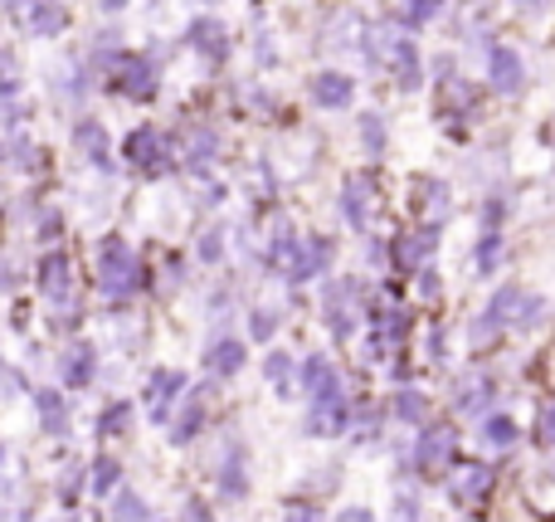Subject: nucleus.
I'll use <instances>...</instances> for the list:
<instances>
[{"mask_svg":"<svg viewBox=\"0 0 555 522\" xmlns=\"http://www.w3.org/2000/svg\"><path fill=\"white\" fill-rule=\"evenodd\" d=\"M492 484H498V474H492L488 464H453L449 474H443L449 504L463 508V513H478V508L492 498Z\"/></svg>","mask_w":555,"mask_h":522,"instance_id":"nucleus-1","label":"nucleus"},{"mask_svg":"<svg viewBox=\"0 0 555 522\" xmlns=\"http://www.w3.org/2000/svg\"><path fill=\"white\" fill-rule=\"evenodd\" d=\"M453 455H459L453 425H429L420 435V449H414V469H420L424 479H443L453 469Z\"/></svg>","mask_w":555,"mask_h":522,"instance_id":"nucleus-2","label":"nucleus"},{"mask_svg":"<svg viewBox=\"0 0 555 522\" xmlns=\"http://www.w3.org/2000/svg\"><path fill=\"white\" fill-rule=\"evenodd\" d=\"M488 84L498 88L502 98L521 93V84H527V64H521V54L512 44H492L488 49Z\"/></svg>","mask_w":555,"mask_h":522,"instance_id":"nucleus-3","label":"nucleus"},{"mask_svg":"<svg viewBox=\"0 0 555 522\" xmlns=\"http://www.w3.org/2000/svg\"><path fill=\"white\" fill-rule=\"evenodd\" d=\"M492 377L482 367H473L468 377H459V386H453V410H463V416H482V410L492 406Z\"/></svg>","mask_w":555,"mask_h":522,"instance_id":"nucleus-4","label":"nucleus"},{"mask_svg":"<svg viewBox=\"0 0 555 522\" xmlns=\"http://www.w3.org/2000/svg\"><path fill=\"white\" fill-rule=\"evenodd\" d=\"M478 440L488 449H512L521 440V425L512 416H482V425H478Z\"/></svg>","mask_w":555,"mask_h":522,"instance_id":"nucleus-5","label":"nucleus"},{"mask_svg":"<svg viewBox=\"0 0 555 522\" xmlns=\"http://www.w3.org/2000/svg\"><path fill=\"white\" fill-rule=\"evenodd\" d=\"M307 430L312 435H341L346 430V400H322V406H312V420H307Z\"/></svg>","mask_w":555,"mask_h":522,"instance_id":"nucleus-6","label":"nucleus"},{"mask_svg":"<svg viewBox=\"0 0 555 522\" xmlns=\"http://www.w3.org/2000/svg\"><path fill=\"white\" fill-rule=\"evenodd\" d=\"M312 98H317L322 107H346V103H351V78H341V74H322V78L312 84Z\"/></svg>","mask_w":555,"mask_h":522,"instance_id":"nucleus-7","label":"nucleus"},{"mask_svg":"<svg viewBox=\"0 0 555 522\" xmlns=\"http://www.w3.org/2000/svg\"><path fill=\"white\" fill-rule=\"evenodd\" d=\"M434 244H439V240H434V225H429V230H420V234H410V240H400L395 259H400L404 269H414V264H424V259L434 254Z\"/></svg>","mask_w":555,"mask_h":522,"instance_id":"nucleus-8","label":"nucleus"},{"mask_svg":"<svg viewBox=\"0 0 555 522\" xmlns=\"http://www.w3.org/2000/svg\"><path fill=\"white\" fill-rule=\"evenodd\" d=\"M346 215H351L356 230H365V220H371V186H365L361 176L346 186Z\"/></svg>","mask_w":555,"mask_h":522,"instance_id":"nucleus-9","label":"nucleus"},{"mask_svg":"<svg viewBox=\"0 0 555 522\" xmlns=\"http://www.w3.org/2000/svg\"><path fill=\"white\" fill-rule=\"evenodd\" d=\"M473 264H478L482 279H488V273H498V264H502V234L498 230H488L478 240V254H473Z\"/></svg>","mask_w":555,"mask_h":522,"instance_id":"nucleus-10","label":"nucleus"},{"mask_svg":"<svg viewBox=\"0 0 555 522\" xmlns=\"http://www.w3.org/2000/svg\"><path fill=\"white\" fill-rule=\"evenodd\" d=\"M395 416L410 420V425H424V420H429V400H424L420 391H400V396H395Z\"/></svg>","mask_w":555,"mask_h":522,"instance_id":"nucleus-11","label":"nucleus"},{"mask_svg":"<svg viewBox=\"0 0 555 522\" xmlns=\"http://www.w3.org/2000/svg\"><path fill=\"white\" fill-rule=\"evenodd\" d=\"M210 367L215 371H240L244 367V347H240V342H220V347H215V357H210Z\"/></svg>","mask_w":555,"mask_h":522,"instance_id":"nucleus-12","label":"nucleus"},{"mask_svg":"<svg viewBox=\"0 0 555 522\" xmlns=\"http://www.w3.org/2000/svg\"><path fill=\"white\" fill-rule=\"evenodd\" d=\"M395 522H424L420 518V498H414L410 488H400V494H395Z\"/></svg>","mask_w":555,"mask_h":522,"instance_id":"nucleus-13","label":"nucleus"},{"mask_svg":"<svg viewBox=\"0 0 555 522\" xmlns=\"http://www.w3.org/2000/svg\"><path fill=\"white\" fill-rule=\"evenodd\" d=\"M537 435H541V440H546V445L555 449V400H551L546 410H541V425H537Z\"/></svg>","mask_w":555,"mask_h":522,"instance_id":"nucleus-14","label":"nucleus"},{"mask_svg":"<svg viewBox=\"0 0 555 522\" xmlns=\"http://www.w3.org/2000/svg\"><path fill=\"white\" fill-rule=\"evenodd\" d=\"M273 328H278L273 313H254V338H273Z\"/></svg>","mask_w":555,"mask_h":522,"instance_id":"nucleus-15","label":"nucleus"},{"mask_svg":"<svg viewBox=\"0 0 555 522\" xmlns=\"http://www.w3.org/2000/svg\"><path fill=\"white\" fill-rule=\"evenodd\" d=\"M434 15V0H410V20H429Z\"/></svg>","mask_w":555,"mask_h":522,"instance_id":"nucleus-16","label":"nucleus"},{"mask_svg":"<svg viewBox=\"0 0 555 522\" xmlns=\"http://www.w3.org/2000/svg\"><path fill=\"white\" fill-rule=\"evenodd\" d=\"M283 522H317V513H312V508H287Z\"/></svg>","mask_w":555,"mask_h":522,"instance_id":"nucleus-17","label":"nucleus"},{"mask_svg":"<svg viewBox=\"0 0 555 522\" xmlns=\"http://www.w3.org/2000/svg\"><path fill=\"white\" fill-rule=\"evenodd\" d=\"M512 5H517V10H527V15H537V10H546L551 0H512Z\"/></svg>","mask_w":555,"mask_h":522,"instance_id":"nucleus-18","label":"nucleus"}]
</instances>
